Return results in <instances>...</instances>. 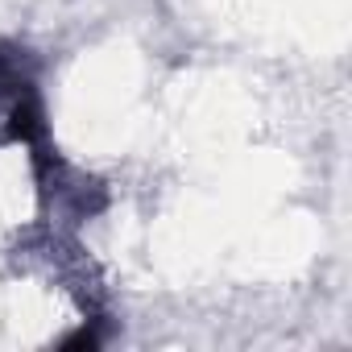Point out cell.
<instances>
[{"mask_svg": "<svg viewBox=\"0 0 352 352\" xmlns=\"http://www.w3.org/2000/svg\"><path fill=\"white\" fill-rule=\"evenodd\" d=\"M0 141L25 145L34 157V174H46L63 157L50 149L46 104L38 96V63L25 46L0 38Z\"/></svg>", "mask_w": 352, "mask_h": 352, "instance_id": "6da1fadb", "label": "cell"}]
</instances>
